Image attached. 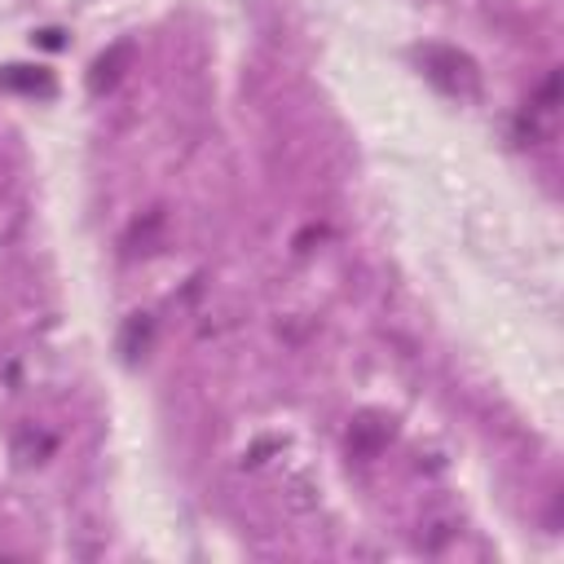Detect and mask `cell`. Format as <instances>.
<instances>
[{
    "mask_svg": "<svg viewBox=\"0 0 564 564\" xmlns=\"http://www.w3.org/2000/svg\"><path fill=\"white\" fill-rule=\"evenodd\" d=\"M454 529H458V520H454L449 511H436V516H427V520H423L419 542H423L427 551H441V546H445V538H454Z\"/></svg>",
    "mask_w": 564,
    "mask_h": 564,
    "instance_id": "obj_1",
    "label": "cell"
}]
</instances>
